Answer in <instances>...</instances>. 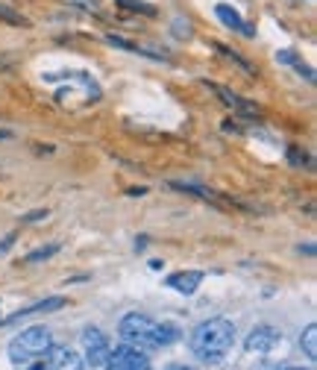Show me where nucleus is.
I'll return each mask as SVG.
<instances>
[{"label": "nucleus", "mask_w": 317, "mask_h": 370, "mask_svg": "<svg viewBox=\"0 0 317 370\" xmlns=\"http://www.w3.org/2000/svg\"><path fill=\"white\" fill-rule=\"evenodd\" d=\"M124 344H133V347H150V350H159V347H171L179 341V326L177 323H165V320H156L150 314H127L118 326Z\"/></svg>", "instance_id": "obj_1"}, {"label": "nucleus", "mask_w": 317, "mask_h": 370, "mask_svg": "<svg viewBox=\"0 0 317 370\" xmlns=\"http://www.w3.org/2000/svg\"><path fill=\"white\" fill-rule=\"evenodd\" d=\"M188 344H191V353L197 358H203V362H221L235 344V326L226 318L203 320L194 326Z\"/></svg>", "instance_id": "obj_2"}, {"label": "nucleus", "mask_w": 317, "mask_h": 370, "mask_svg": "<svg viewBox=\"0 0 317 370\" xmlns=\"http://www.w3.org/2000/svg\"><path fill=\"white\" fill-rule=\"evenodd\" d=\"M50 347H53V332L47 326H30V329H24L9 341V358H12L15 364L32 362V358L47 356Z\"/></svg>", "instance_id": "obj_3"}, {"label": "nucleus", "mask_w": 317, "mask_h": 370, "mask_svg": "<svg viewBox=\"0 0 317 370\" xmlns=\"http://www.w3.org/2000/svg\"><path fill=\"white\" fill-rule=\"evenodd\" d=\"M106 370H150V358L141 353V347L121 344L115 350H109Z\"/></svg>", "instance_id": "obj_4"}, {"label": "nucleus", "mask_w": 317, "mask_h": 370, "mask_svg": "<svg viewBox=\"0 0 317 370\" xmlns=\"http://www.w3.org/2000/svg\"><path fill=\"white\" fill-rule=\"evenodd\" d=\"M83 350H85V362L91 367H100V364H106L112 347H109V338L97 329V326H89V329L83 332Z\"/></svg>", "instance_id": "obj_5"}, {"label": "nucleus", "mask_w": 317, "mask_h": 370, "mask_svg": "<svg viewBox=\"0 0 317 370\" xmlns=\"http://www.w3.org/2000/svg\"><path fill=\"white\" fill-rule=\"evenodd\" d=\"M83 358L71 347H50V356L32 370H83Z\"/></svg>", "instance_id": "obj_6"}, {"label": "nucleus", "mask_w": 317, "mask_h": 370, "mask_svg": "<svg viewBox=\"0 0 317 370\" xmlns=\"http://www.w3.org/2000/svg\"><path fill=\"white\" fill-rule=\"evenodd\" d=\"M279 341H282L279 329H273V326H256V329L247 335L244 347H247V353H270Z\"/></svg>", "instance_id": "obj_7"}, {"label": "nucleus", "mask_w": 317, "mask_h": 370, "mask_svg": "<svg viewBox=\"0 0 317 370\" xmlns=\"http://www.w3.org/2000/svg\"><path fill=\"white\" fill-rule=\"evenodd\" d=\"M203 282V270H179V274L168 276V288L179 291V294H194Z\"/></svg>", "instance_id": "obj_8"}, {"label": "nucleus", "mask_w": 317, "mask_h": 370, "mask_svg": "<svg viewBox=\"0 0 317 370\" xmlns=\"http://www.w3.org/2000/svg\"><path fill=\"white\" fill-rule=\"evenodd\" d=\"M206 85H209V89H212L217 97H221V100H223L226 106H232L235 112H244V115H259V109H256V106H250L247 100H241V97H238L235 91H229V89H223V85H217V83H206Z\"/></svg>", "instance_id": "obj_9"}, {"label": "nucleus", "mask_w": 317, "mask_h": 370, "mask_svg": "<svg viewBox=\"0 0 317 370\" xmlns=\"http://www.w3.org/2000/svg\"><path fill=\"white\" fill-rule=\"evenodd\" d=\"M215 15H217V18H221V21H223V24L229 27V30L241 32V36H247V39H250V36H253V30H250V27L244 24V18H241V15H238V12H235V9H232V6H226V3H217V6H215Z\"/></svg>", "instance_id": "obj_10"}, {"label": "nucleus", "mask_w": 317, "mask_h": 370, "mask_svg": "<svg viewBox=\"0 0 317 370\" xmlns=\"http://www.w3.org/2000/svg\"><path fill=\"white\" fill-rule=\"evenodd\" d=\"M62 306H65V297H47V300L32 303V306L21 309V312H15L9 320H21V318H30V314H41V312H59Z\"/></svg>", "instance_id": "obj_11"}, {"label": "nucleus", "mask_w": 317, "mask_h": 370, "mask_svg": "<svg viewBox=\"0 0 317 370\" xmlns=\"http://www.w3.org/2000/svg\"><path fill=\"white\" fill-rule=\"evenodd\" d=\"M276 59H279V62H285V65H294V68L300 71V77H305L309 83H314V71H311L309 65H305L294 50H279V53H276Z\"/></svg>", "instance_id": "obj_12"}, {"label": "nucleus", "mask_w": 317, "mask_h": 370, "mask_svg": "<svg viewBox=\"0 0 317 370\" xmlns=\"http://www.w3.org/2000/svg\"><path fill=\"white\" fill-rule=\"evenodd\" d=\"M106 41L112 47H121V50H127V53H138V56H147V59H162L159 53H150V50H141V47H135L133 41H127V39H121V36H106Z\"/></svg>", "instance_id": "obj_13"}, {"label": "nucleus", "mask_w": 317, "mask_h": 370, "mask_svg": "<svg viewBox=\"0 0 317 370\" xmlns=\"http://www.w3.org/2000/svg\"><path fill=\"white\" fill-rule=\"evenodd\" d=\"M300 344H303L305 356H309L311 362H314V358H317V326H314V323H309V326H305V332H303Z\"/></svg>", "instance_id": "obj_14"}, {"label": "nucleus", "mask_w": 317, "mask_h": 370, "mask_svg": "<svg viewBox=\"0 0 317 370\" xmlns=\"http://www.w3.org/2000/svg\"><path fill=\"white\" fill-rule=\"evenodd\" d=\"M59 253V244H45V247H39V250H32V253H27L24 262L27 265H39V262H47V259H53Z\"/></svg>", "instance_id": "obj_15"}, {"label": "nucleus", "mask_w": 317, "mask_h": 370, "mask_svg": "<svg viewBox=\"0 0 317 370\" xmlns=\"http://www.w3.org/2000/svg\"><path fill=\"white\" fill-rule=\"evenodd\" d=\"M118 6H124V9H129V12H141V15H156V6L153 3H147V0H115Z\"/></svg>", "instance_id": "obj_16"}, {"label": "nucleus", "mask_w": 317, "mask_h": 370, "mask_svg": "<svg viewBox=\"0 0 317 370\" xmlns=\"http://www.w3.org/2000/svg\"><path fill=\"white\" fill-rule=\"evenodd\" d=\"M0 21H6V24H15V27H30V21L15 12L12 6H6V3H0Z\"/></svg>", "instance_id": "obj_17"}, {"label": "nucleus", "mask_w": 317, "mask_h": 370, "mask_svg": "<svg viewBox=\"0 0 317 370\" xmlns=\"http://www.w3.org/2000/svg\"><path fill=\"white\" fill-rule=\"evenodd\" d=\"M217 50H221L223 56H229V59H232V62H235V65H238V68H241L244 74H250V77H256V68H253V65H250L247 59H241V56H238V53H232V50H229V47H223V45H217Z\"/></svg>", "instance_id": "obj_18"}, {"label": "nucleus", "mask_w": 317, "mask_h": 370, "mask_svg": "<svg viewBox=\"0 0 317 370\" xmlns=\"http://www.w3.org/2000/svg\"><path fill=\"white\" fill-rule=\"evenodd\" d=\"M288 162H291V165H297V168H309V165H311L309 153H305V150H300V147H288Z\"/></svg>", "instance_id": "obj_19"}, {"label": "nucleus", "mask_w": 317, "mask_h": 370, "mask_svg": "<svg viewBox=\"0 0 317 370\" xmlns=\"http://www.w3.org/2000/svg\"><path fill=\"white\" fill-rule=\"evenodd\" d=\"M41 217H47V212H45V209H36V212H30L24 221H41Z\"/></svg>", "instance_id": "obj_20"}, {"label": "nucleus", "mask_w": 317, "mask_h": 370, "mask_svg": "<svg viewBox=\"0 0 317 370\" xmlns=\"http://www.w3.org/2000/svg\"><path fill=\"white\" fill-rule=\"evenodd\" d=\"M165 370H194V367H188V364H171V367H165Z\"/></svg>", "instance_id": "obj_21"}, {"label": "nucleus", "mask_w": 317, "mask_h": 370, "mask_svg": "<svg viewBox=\"0 0 317 370\" xmlns=\"http://www.w3.org/2000/svg\"><path fill=\"white\" fill-rule=\"evenodd\" d=\"M282 370H311V367H294V364H291V367H282Z\"/></svg>", "instance_id": "obj_22"}]
</instances>
